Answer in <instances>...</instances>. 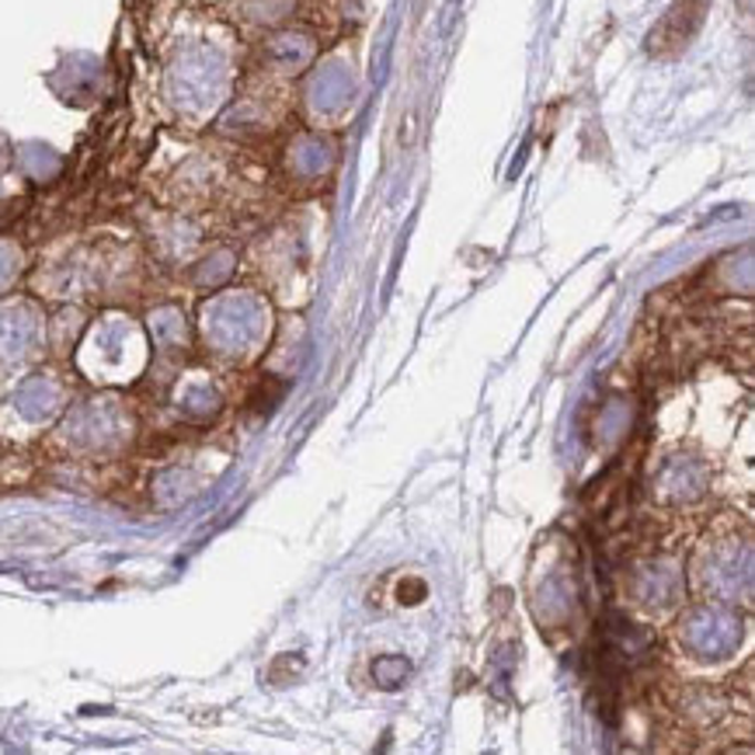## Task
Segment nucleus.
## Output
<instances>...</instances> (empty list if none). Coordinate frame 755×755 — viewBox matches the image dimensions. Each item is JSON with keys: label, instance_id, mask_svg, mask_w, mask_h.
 <instances>
[{"label": "nucleus", "instance_id": "f257e3e1", "mask_svg": "<svg viewBox=\"0 0 755 755\" xmlns=\"http://www.w3.org/2000/svg\"><path fill=\"white\" fill-rule=\"evenodd\" d=\"M706 8H711V0H675L665 11V18L651 29V39H648L651 56H662V60L679 56L696 39Z\"/></svg>", "mask_w": 755, "mask_h": 755}]
</instances>
